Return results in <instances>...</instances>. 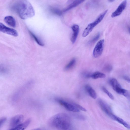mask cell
<instances>
[{
	"label": "cell",
	"instance_id": "277c9868",
	"mask_svg": "<svg viewBox=\"0 0 130 130\" xmlns=\"http://www.w3.org/2000/svg\"><path fill=\"white\" fill-rule=\"evenodd\" d=\"M55 100L68 111L75 112H78L80 111L74 105L73 102L67 101L60 98H57Z\"/></svg>",
	"mask_w": 130,
	"mask_h": 130
},
{
	"label": "cell",
	"instance_id": "4316f807",
	"mask_svg": "<svg viewBox=\"0 0 130 130\" xmlns=\"http://www.w3.org/2000/svg\"><path fill=\"white\" fill-rule=\"evenodd\" d=\"M124 96L126 97L130 101V92L127 91Z\"/></svg>",
	"mask_w": 130,
	"mask_h": 130
},
{
	"label": "cell",
	"instance_id": "4fadbf2b",
	"mask_svg": "<svg viewBox=\"0 0 130 130\" xmlns=\"http://www.w3.org/2000/svg\"><path fill=\"white\" fill-rule=\"evenodd\" d=\"M5 22L9 26L13 27L16 26V22L14 18L11 16H7L4 18Z\"/></svg>",
	"mask_w": 130,
	"mask_h": 130
},
{
	"label": "cell",
	"instance_id": "44dd1931",
	"mask_svg": "<svg viewBox=\"0 0 130 130\" xmlns=\"http://www.w3.org/2000/svg\"><path fill=\"white\" fill-rule=\"evenodd\" d=\"M102 89L104 92L106 93L111 99L112 100L114 99V98L113 95L105 87H103Z\"/></svg>",
	"mask_w": 130,
	"mask_h": 130
},
{
	"label": "cell",
	"instance_id": "ba28073f",
	"mask_svg": "<svg viewBox=\"0 0 130 130\" xmlns=\"http://www.w3.org/2000/svg\"><path fill=\"white\" fill-rule=\"evenodd\" d=\"M104 40H99L95 46L93 52V55L94 58H96L102 54L103 49Z\"/></svg>",
	"mask_w": 130,
	"mask_h": 130
},
{
	"label": "cell",
	"instance_id": "d4e9b609",
	"mask_svg": "<svg viewBox=\"0 0 130 130\" xmlns=\"http://www.w3.org/2000/svg\"><path fill=\"white\" fill-rule=\"evenodd\" d=\"M6 120V118L5 117H2L0 119V128L3 126L4 123Z\"/></svg>",
	"mask_w": 130,
	"mask_h": 130
},
{
	"label": "cell",
	"instance_id": "5b68a950",
	"mask_svg": "<svg viewBox=\"0 0 130 130\" xmlns=\"http://www.w3.org/2000/svg\"><path fill=\"white\" fill-rule=\"evenodd\" d=\"M109 82L113 89L118 93L124 95L127 90L123 88L117 80L115 78H112Z\"/></svg>",
	"mask_w": 130,
	"mask_h": 130
},
{
	"label": "cell",
	"instance_id": "e0dca14e",
	"mask_svg": "<svg viewBox=\"0 0 130 130\" xmlns=\"http://www.w3.org/2000/svg\"><path fill=\"white\" fill-rule=\"evenodd\" d=\"M106 75L104 73L101 72L96 71L94 72L91 75V77L94 79H96L98 78H105Z\"/></svg>",
	"mask_w": 130,
	"mask_h": 130
},
{
	"label": "cell",
	"instance_id": "8992f818",
	"mask_svg": "<svg viewBox=\"0 0 130 130\" xmlns=\"http://www.w3.org/2000/svg\"><path fill=\"white\" fill-rule=\"evenodd\" d=\"M98 102L101 108L107 115L112 119L113 114L110 106L103 100L99 99Z\"/></svg>",
	"mask_w": 130,
	"mask_h": 130
},
{
	"label": "cell",
	"instance_id": "7402d4cb",
	"mask_svg": "<svg viewBox=\"0 0 130 130\" xmlns=\"http://www.w3.org/2000/svg\"><path fill=\"white\" fill-rule=\"evenodd\" d=\"M112 69V66L108 64L106 65L103 68L104 70L107 72H110L111 71Z\"/></svg>",
	"mask_w": 130,
	"mask_h": 130
},
{
	"label": "cell",
	"instance_id": "8fae6325",
	"mask_svg": "<svg viewBox=\"0 0 130 130\" xmlns=\"http://www.w3.org/2000/svg\"><path fill=\"white\" fill-rule=\"evenodd\" d=\"M73 31V34L71 38V40L72 43L75 42L79 31V27L77 24H74L71 27Z\"/></svg>",
	"mask_w": 130,
	"mask_h": 130
},
{
	"label": "cell",
	"instance_id": "6da1fadb",
	"mask_svg": "<svg viewBox=\"0 0 130 130\" xmlns=\"http://www.w3.org/2000/svg\"><path fill=\"white\" fill-rule=\"evenodd\" d=\"M48 124L51 127L58 129L67 130L70 129L71 122L70 117L64 113H60L49 119Z\"/></svg>",
	"mask_w": 130,
	"mask_h": 130
},
{
	"label": "cell",
	"instance_id": "ffe728a7",
	"mask_svg": "<svg viewBox=\"0 0 130 130\" xmlns=\"http://www.w3.org/2000/svg\"><path fill=\"white\" fill-rule=\"evenodd\" d=\"M30 34L35 40L36 42L40 45L43 46L44 45L43 43L37 36L34 35L32 32L29 31Z\"/></svg>",
	"mask_w": 130,
	"mask_h": 130
},
{
	"label": "cell",
	"instance_id": "3957f363",
	"mask_svg": "<svg viewBox=\"0 0 130 130\" xmlns=\"http://www.w3.org/2000/svg\"><path fill=\"white\" fill-rule=\"evenodd\" d=\"M108 11L107 10H106L104 11L98 16L94 21L88 25L82 33V36L83 37H85L87 36L92 31L93 28L102 21Z\"/></svg>",
	"mask_w": 130,
	"mask_h": 130
},
{
	"label": "cell",
	"instance_id": "d6986e66",
	"mask_svg": "<svg viewBox=\"0 0 130 130\" xmlns=\"http://www.w3.org/2000/svg\"><path fill=\"white\" fill-rule=\"evenodd\" d=\"M50 10L53 13L59 16L61 15L63 13V10L56 8H51Z\"/></svg>",
	"mask_w": 130,
	"mask_h": 130
},
{
	"label": "cell",
	"instance_id": "603a6c76",
	"mask_svg": "<svg viewBox=\"0 0 130 130\" xmlns=\"http://www.w3.org/2000/svg\"><path fill=\"white\" fill-rule=\"evenodd\" d=\"M100 34L98 33L89 42V43H93L96 42L99 38L100 37Z\"/></svg>",
	"mask_w": 130,
	"mask_h": 130
},
{
	"label": "cell",
	"instance_id": "7a4b0ae2",
	"mask_svg": "<svg viewBox=\"0 0 130 130\" xmlns=\"http://www.w3.org/2000/svg\"><path fill=\"white\" fill-rule=\"evenodd\" d=\"M12 8L17 12L22 19L31 18L35 15L34 8L27 0H19L14 4Z\"/></svg>",
	"mask_w": 130,
	"mask_h": 130
},
{
	"label": "cell",
	"instance_id": "f1b7e54d",
	"mask_svg": "<svg viewBox=\"0 0 130 130\" xmlns=\"http://www.w3.org/2000/svg\"><path fill=\"white\" fill-rule=\"evenodd\" d=\"M115 0H108L109 2H112L114 1Z\"/></svg>",
	"mask_w": 130,
	"mask_h": 130
},
{
	"label": "cell",
	"instance_id": "9a60e30c",
	"mask_svg": "<svg viewBox=\"0 0 130 130\" xmlns=\"http://www.w3.org/2000/svg\"><path fill=\"white\" fill-rule=\"evenodd\" d=\"M31 122V119H28L24 122L21 123L14 128L13 130H22L25 129L29 125Z\"/></svg>",
	"mask_w": 130,
	"mask_h": 130
},
{
	"label": "cell",
	"instance_id": "9c48e42d",
	"mask_svg": "<svg viewBox=\"0 0 130 130\" xmlns=\"http://www.w3.org/2000/svg\"><path fill=\"white\" fill-rule=\"evenodd\" d=\"M0 31L4 33L14 37L18 36V32L16 30L7 27L1 23H0Z\"/></svg>",
	"mask_w": 130,
	"mask_h": 130
},
{
	"label": "cell",
	"instance_id": "ac0fdd59",
	"mask_svg": "<svg viewBox=\"0 0 130 130\" xmlns=\"http://www.w3.org/2000/svg\"><path fill=\"white\" fill-rule=\"evenodd\" d=\"M76 63V60L75 58L72 59L65 66L64 69L66 70H69L73 68Z\"/></svg>",
	"mask_w": 130,
	"mask_h": 130
},
{
	"label": "cell",
	"instance_id": "2e32d148",
	"mask_svg": "<svg viewBox=\"0 0 130 130\" xmlns=\"http://www.w3.org/2000/svg\"><path fill=\"white\" fill-rule=\"evenodd\" d=\"M112 119L123 125L126 128L130 129V125L122 119L114 115Z\"/></svg>",
	"mask_w": 130,
	"mask_h": 130
},
{
	"label": "cell",
	"instance_id": "f546056e",
	"mask_svg": "<svg viewBox=\"0 0 130 130\" xmlns=\"http://www.w3.org/2000/svg\"><path fill=\"white\" fill-rule=\"evenodd\" d=\"M128 31L129 33H130V27H128Z\"/></svg>",
	"mask_w": 130,
	"mask_h": 130
},
{
	"label": "cell",
	"instance_id": "cb8c5ba5",
	"mask_svg": "<svg viewBox=\"0 0 130 130\" xmlns=\"http://www.w3.org/2000/svg\"><path fill=\"white\" fill-rule=\"evenodd\" d=\"M75 117L78 119L82 120H84L85 119V117L82 115H74Z\"/></svg>",
	"mask_w": 130,
	"mask_h": 130
},
{
	"label": "cell",
	"instance_id": "52a82bcc",
	"mask_svg": "<svg viewBox=\"0 0 130 130\" xmlns=\"http://www.w3.org/2000/svg\"><path fill=\"white\" fill-rule=\"evenodd\" d=\"M23 118V116L22 115H17L12 118L9 123L10 129L13 130L22 123Z\"/></svg>",
	"mask_w": 130,
	"mask_h": 130
},
{
	"label": "cell",
	"instance_id": "83f0119b",
	"mask_svg": "<svg viewBox=\"0 0 130 130\" xmlns=\"http://www.w3.org/2000/svg\"><path fill=\"white\" fill-rule=\"evenodd\" d=\"M74 0H68L67 2L68 3H71Z\"/></svg>",
	"mask_w": 130,
	"mask_h": 130
},
{
	"label": "cell",
	"instance_id": "484cf974",
	"mask_svg": "<svg viewBox=\"0 0 130 130\" xmlns=\"http://www.w3.org/2000/svg\"><path fill=\"white\" fill-rule=\"evenodd\" d=\"M123 78L127 82L130 83V78L127 75H124L122 76Z\"/></svg>",
	"mask_w": 130,
	"mask_h": 130
},
{
	"label": "cell",
	"instance_id": "5bb4252c",
	"mask_svg": "<svg viewBox=\"0 0 130 130\" xmlns=\"http://www.w3.org/2000/svg\"><path fill=\"white\" fill-rule=\"evenodd\" d=\"M85 89L89 95L93 99H95L97 97L96 93L95 90L90 85H86L85 86Z\"/></svg>",
	"mask_w": 130,
	"mask_h": 130
},
{
	"label": "cell",
	"instance_id": "30bf717a",
	"mask_svg": "<svg viewBox=\"0 0 130 130\" xmlns=\"http://www.w3.org/2000/svg\"><path fill=\"white\" fill-rule=\"evenodd\" d=\"M126 0H124L120 4L117 8L111 14V17L114 18L120 15L125 9L127 5Z\"/></svg>",
	"mask_w": 130,
	"mask_h": 130
},
{
	"label": "cell",
	"instance_id": "7c38bea8",
	"mask_svg": "<svg viewBox=\"0 0 130 130\" xmlns=\"http://www.w3.org/2000/svg\"><path fill=\"white\" fill-rule=\"evenodd\" d=\"M86 0H74L73 2L67 7L63 10V12L69 11L72 8L77 6L82 3Z\"/></svg>",
	"mask_w": 130,
	"mask_h": 130
}]
</instances>
